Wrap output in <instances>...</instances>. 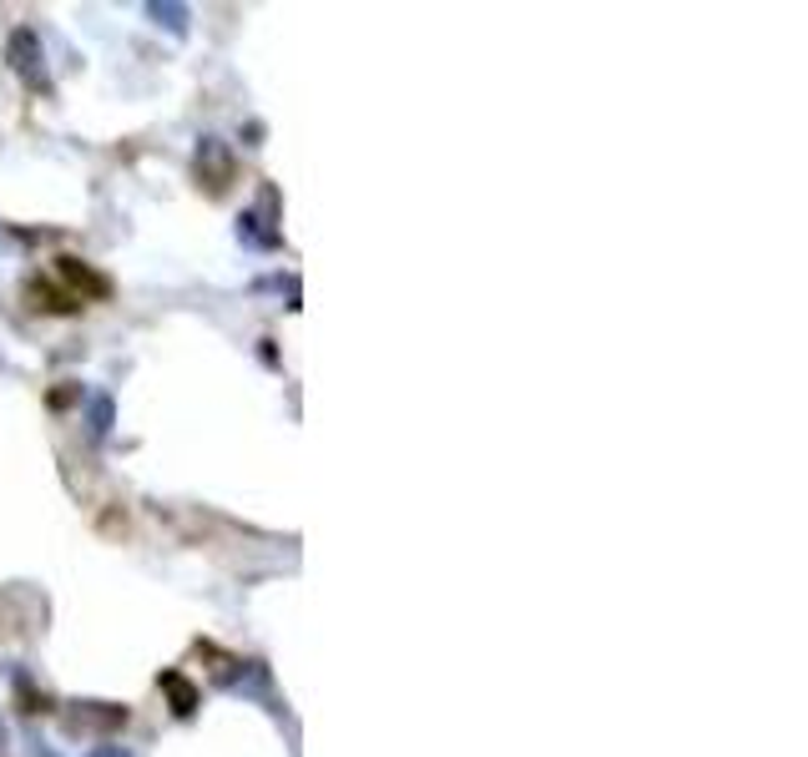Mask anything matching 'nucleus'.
I'll return each instance as SVG.
<instances>
[{
    "label": "nucleus",
    "instance_id": "obj_1",
    "mask_svg": "<svg viewBox=\"0 0 808 757\" xmlns=\"http://www.w3.org/2000/svg\"><path fill=\"white\" fill-rule=\"evenodd\" d=\"M11 56H15V71H21L31 86H46V71L36 66V36H31V31H15L11 36Z\"/></svg>",
    "mask_w": 808,
    "mask_h": 757
},
{
    "label": "nucleus",
    "instance_id": "obj_2",
    "mask_svg": "<svg viewBox=\"0 0 808 757\" xmlns=\"http://www.w3.org/2000/svg\"><path fill=\"white\" fill-rule=\"evenodd\" d=\"M61 273L71 278V283H77V288H86V293H96V299H102V293H106V278L86 273V268H81L77 258H61Z\"/></svg>",
    "mask_w": 808,
    "mask_h": 757
},
{
    "label": "nucleus",
    "instance_id": "obj_3",
    "mask_svg": "<svg viewBox=\"0 0 808 757\" xmlns=\"http://www.w3.org/2000/svg\"><path fill=\"white\" fill-rule=\"evenodd\" d=\"M162 687H168V692H172V702H177V718H187V712H193V707H197L193 687H187L183 677H172V672H168V677H162Z\"/></svg>",
    "mask_w": 808,
    "mask_h": 757
},
{
    "label": "nucleus",
    "instance_id": "obj_4",
    "mask_svg": "<svg viewBox=\"0 0 808 757\" xmlns=\"http://www.w3.org/2000/svg\"><path fill=\"white\" fill-rule=\"evenodd\" d=\"M152 15H157V21L168 15V26H172V31H183V11H177V5H152Z\"/></svg>",
    "mask_w": 808,
    "mask_h": 757
},
{
    "label": "nucleus",
    "instance_id": "obj_5",
    "mask_svg": "<svg viewBox=\"0 0 808 757\" xmlns=\"http://www.w3.org/2000/svg\"><path fill=\"white\" fill-rule=\"evenodd\" d=\"M92 419H96V424H92V430H96V434H106V419H112V405H106V399H96V409H92Z\"/></svg>",
    "mask_w": 808,
    "mask_h": 757
},
{
    "label": "nucleus",
    "instance_id": "obj_6",
    "mask_svg": "<svg viewBox=\"0 0 808 757\" xmlns=\"http://www.w3.org/2000/svg\"><path fill=\"white\" fill-rule=\"evenodd\" d=\"M0 743H5V732H0Z\"/></svg>",
    "mask_w": 808,
    "mask_h": 757
}]
</instances>
